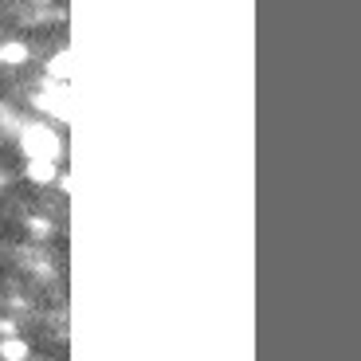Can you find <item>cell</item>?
<instances>
[{
  "instance_id": "6da1fadb",
  "label": "cell",
  "mask_w": 361,
  "mask_h": 361,
  "mask_svg": "<svg viewBox=\"0 0 361 361\" xmlns=\"http://www.w3.org/2000/svg\"><path fill=\"white\" fill-rule=\"evenodd\" d=\"M20 154L27 161H63V134L47 122H27L20 126Z\"/></svg>"
},
{
  "instance_id": "7a4b0ae2",
  "label": "cell",
  "mask_w": 361,
  "mask_h": 361,
  "mask_svg": "<svg viewBox=\"0 0 361 361\" xmlns=\"http://www.w3.org/2000/svg\"><path fill=\"white\" fill-rule=\"evenodd\" d=\"M36 110H44L51 118L55 126H67V118H71V82H51L44 79V87L36 90Z\"/></svg>"
},
{
  "instance_id": "3957f363",
  "label": "cell",
  "mask_w": 361,
  "mask_h": 361,
  "mask_svg": "<svg viewBox=\"0 0 361 361\" xmlns=\"http://www.w3.org/2000/svg\"><path fill=\"white\" fill-rule=\"evenodd\" d=\"M32 59V47L24 39H0V67H24Z\"/></svg>"
},
{
  "instance_id": "277c9868",
  "label": "cell",
  "mask_w": 361,
  "mask_h": 361,
  "mask_svg": "<svg viewBox=\"0 0 361 361\" xmlns=\"http://www.w3.org/2000/svg\"><path fill=\"white\" fill-rule=\"evenodd\" d=\"M24 177L32 180V185H39V189H47V185L59 177V165H55V161H27L24 165Z\"/></svg>"
},
{
  "instance_id": "5b68a950",
  "label": "cell",
  "mask_w": 361,
  "mask_h": 361,
  "mask_svg": "<svg viewBox=\"0 0 361 361\" xmlns=\"http://www.w3.org/2000/svg\"><path fill=\"white\" fill-rule=\"evenodd\" d=\"M67 63H71V51H67V47H59V51L47 59V79H51V82H71Z\"/></svg>"
},
{
  "instance_id": "8992f818",
  "label": "cell",
  "mask_w": 361,
  "mask_h": 361,
  "mask_svg": "<svg viewBox=\"0 0 361 361\" xmlns=\"http://www.w3.org/2000/svg\"><path fill=\"white\" fill-rule=\"evenodd\" d=\"M27 353H32V345L24 338H0V361H27Z\"/></svg>"
}]
</instances>
